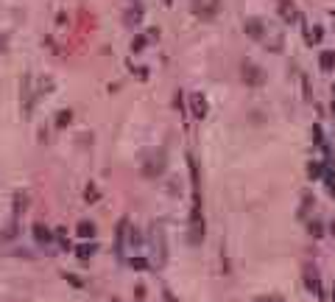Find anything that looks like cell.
Segmentation results:
<instances>
[{
  "label": "cell",
  "instance_id": "6da1fadb",
  "mask_svg": "<svg viewBox=\"0 0 335 302\" xmlns=\"http://www.w3.org/2000/svg\"><path fill=\"white\" fill-rule=\"evenodd\" d=\"M204 241V216H201V207L190 210V244H201Z\"/></svg>",
  "mask_w": 335,
  "mask_h": 302
},
{
  "label": "cell",
  "instance_id": "7a4b0ae2",
  "mask_svg": "<svg viewBox=\"0 0 335 302\" xmlns=\"http://www.w3.org/2000/svg\"><path fill=\"white\" fill-rule=\"evenodd\" d=\"M34 238H37V244H51V241H53V233L45 227V224L37 221V224H34Z\"/></svg>",
  "mask_w": 335,
  "mask_h": 302
},
{
  "label": "cell",
  "instance_id": "3957f363",
  "mask_svg": "<svg viewBox=\"0 0 335 302\" xmlns=\"http://www.w3.org/2000/svg\"><path fill=\"white\" fill-rule=\"evenodd\" d=\"M304 286L310 288V291H316V294H321V283H319V274L316 271H304Z\"/></svg>",
  "mask_w": 335,
  "mask_h": 302
},
{
  "label": "cell",
  "instance_id": "277c9868",
  "mask_svg": "<svg viewBox=\"0 0 335 302\" xmlns=\"http://www.w3.org/2000/svg\"><path fill=\"white\" fill-rule=\"evenodd\" d=\"M76 233H79V238H95V224L92 221H79Z\"/></svg>",
  "mask_w": 335,
  "mask_h": 302
},
{
  "label": "cell",
  "instance_id": "5b68a950",
  "mask_svg": "<svg viewBox=\"0 0 335 302\" xmlns=\"http://www.w3.org/2000/svg\"><path fill=\"white\" fill-rule=\"evenodd\" d=\"M92 252H95V244H84V246H79V258H81V260H87Z\"/></svg>",
  "mask_w": 335,
  "mask_h": 302
},
{
  "label": "cell",
  "instance_id": "8992f818",
  "mask_svg": "<svg viewBox=\"0 0 335 302\" xmlns=\"http://www.w3.org/2000/svg\"><path fill=\"white\" fill-rule=\"evenodd\" d=\"M134 297H137V302H146V286H142V283L134 286Z\"/></svg>",
  "mask_w": 335,
  "mask_h": 302
},
{
  "label": "cell",
  "instance_id": "52a82bcc",
  "mask_svg": "<svg viewBox=\"0 0 335 302\" xmlns=\"http://www.w3.org/2000/svg\"><path fill=\"white\" fill-rule=\"evenodd\" d=\"M254 302H285V299L279 297V294H268V297H257Z\"/></svg>",
  "mask_w": 335,
  "mask_h": 302
},
{
  "label": "cell",
  "instance_id": "ba28073f",
  "mask_svg": "<svg viewBox=\"0 0 335 302\" xmlns=\"http://www.w3.org/2000/svg\"><path fill=\"white\" fill-rule=\"evenodd\" d=\"M321 233H324V229H321V224H319V221H310V235L321 238Z\"/></svg>",
  "mask_w": 335,
  "mask_h": 302
},
{
  "label": "cell",
  "instance_id": "9c48e42d",
  "mask_svg": "<svg viewBox=\"0 0 335 302\" xmlns=\"http://www.w3.org/2000/svg\"><path fill=\"white\" fill-rule=\"evenodd\" d=\"M307 210H310V196H304V199H302V210H299V216H307Z\"/></svg>",
  "mask_w": 335,
  "mask_h": 302
},
{
  "label": "cell",
  "instance_id": "30bf717a",
  "mask_svg": "<svg viewBox=\"0 0 335 302\" xmlns=\"http://www.w3.org/2000/svg\"><path fill=\"white\" fill-rule=\"evenodd\" d=\"M131 266H134V269H146V260H142V258H134V260H131Z\"/></svg>",
  "mask_w": 335,
  "mask_h": 302
},
{
  "label": "cell",
  "instance_id": "8fae6325",
  "mask_svg": "<svg viewBox=\"0 0 335 302\" xmlns=\"http://www.w3.org/2000/svg\"><path fill=\"white\" fill-rule=\"evenodd\" d=\"M162 302H176V297H173V294L165 288V291H162Z\"/></svg>",
  "mask_w": 335,
  "mask_h": 302
},
{
  "label": "cell",
  "instance_id": "7c38bea8",
  "mask_svg": "<svg viewBox=\"0 0 335 302\" xmlns=\"http://www.w3.org/2000/svg\"><path fill=\"white\" fill-rule=\"evenodd\" d=\"M332 299H335V288H332Z\"/></svg>",
  "mask_w": 335,
  "mask_h": 302
},
{
  "label": "cell",
  "instance_id": "4fadbf2b",
  "mask_svg": "<svg viewBox=\"0 0 335 302\" xmlns=\"http://www.w3.org/2000/svg\"><path fill=\"white\" fill-rule=\"evenodd\" d=\"M112 302H121V299H112Z\"/></svg>",
  "mask_w": 335,
  "mask_h": 302
}]
</instances>
